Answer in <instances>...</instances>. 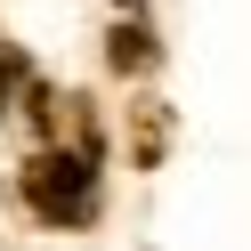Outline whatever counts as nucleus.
<instances>
[{
    "label": "nucleus",
    "mask_w": 251,
    "mask_h": 251,
    "mask_svg": "<svg viewBox=\"0 0 251 251\" xmlns=\"http://www.w3.org/2000/svg\"><path fill=\"white\" fill-rule=\"evenodd\" d=\"M114 65H122V73H138V65H154V49H146V33H114Z\"/></svg>",
    "instance_id": "2"
},
{
    "label": "nucleus",
    "mask_w": 251,
    "mask_h": 251,
    "mask_svg": "<svg viewBox=\"0 0 251 251\" xmlns=\"http://www.w3.org/2000/svg\"><path fill=\"white\" fill-rule=\"evenodd\" d=\"M17 186H25V202H33L49 227L98 219V154H89V138H81V146H41V154H25Z\"/></svg>",
    "instance_id": "1"
}]
</instances>
